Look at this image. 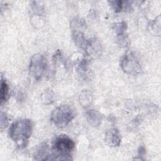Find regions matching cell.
Returning <instances> with one entry per match:
<instances>
[{"instance_id": "6da1fadb", "label": "cell", "mask_w": 161, "mask_h": 161, "mask_svg": "<svg viewBox=\"0 0 161 161\" xmlns=\"http://www.w3.org/2000/svg\"><path fill=\"white\" fill-rule=\"evenodd\" d=\"M32 130L33 123L30 119H20L11 125L8 134L19 148H25L28 143Z\"/></svg>"}, {"instance_id": "7a4b0ae2", "label": "cell", "mask_w": 161, "mask_h": 161, "mask_svg": "<svg viewBox=\"0 0 161 161\" xmlns=\"http://www.w3.org/2000/svg\"><path fill=\"white\" fill-rule=\"evenodd\" d=\"M75 148L74 142L66 135H60L54 138L52 142V154L49 155L48 160H72L70 153Z\"/></svg>"}, {"instance_id": "3957f363", "label": "cell", "mask_w": 161, "mask_h": 161, "mask_svg": "<svg viewBox=\"0 0 161 161\" xmlns=\"http://www.w3.org/2000/svg\"><path fill=\"white\" fill-rule=\"evenodd\" d=\"M75 109L70 105L64 104L56 108L52 113L50 119L58 127L67 125L75 116Z\"/></svg>"}, {"instance_id": "277c9868", "label": "cell", "mask_w": 161, "mask_h": 161, "mask_svg": "<svg viewBox=\"0 0 161 161\" xmlns=\"http://www.w3.org/2000/svg\"><path fill=\"white\" fill-rule=\"evenodd\" d=\"M121 67L125 72L130 74H137L142 71L141 65L131 52L126 53L121 60Z\"/></svg>"}, {"instance_id": "5b68a950", "label": "cell", "mask_w": 161, "mask_h": 161, "mask_svg": "<svg viewBox=\"0 0 161 161\" xmlns=\"http://www.w3.org/2000/svg\"><path fill=\"white\" fill-rule=\"evenodd\" d=\"M45 69V59L44 57L39 53L32 56L30 62L29 70L32 76L38 79L42 75Z\"/></svg>"}, {"instance_id": "8992f818", "label": "cell", "mask_w": 161, "mask_h": 161, "mask_svg": "<svg viewBox=\"0 0 161 161\" xmlns=\"http://www.w3.org/2000/svg\"><path fill=\"white\" fill-rule=\"evenodd\" d=\"M105 142L111 147H118L121 143V137L116 128L108 130L105 134Z\"/></svg>"}, {"instance_id": "52a82bcc", "label": "cell", "mask_w": 161, "mask_h": 161, "mask_svg": "<svg viewBox=\"0 0 161 161\" xmlns=\"http://www.w3.org/2000/svg\"><path fill=\"white\" fill-rule=\"evenodd\" d=\"M86 50L89 55L99 56L101 52V46L99 42L95 38L87 40Z\"/></svg>"}, {"instance_id": "ba28073f", "label": "cell", "mask_w": 161, "mask_h": 161, "mask_svg": "<svg viewBox=\"0 0 161 161\" xmlns=\"http://www.w3.org/2000/svg\"><path fill=\"white\" fill-rule=\"evenodd\" d=\"M86 117L88 123L93 126H97L101 123V116L97 111L93 109L89 110L86 112Z\"/></svg>"}, {"instance_id": "9c48e42d", "label": "cell", "mask_w": 161, "mask_h": 161, "mask_svg": "<svg viewBox=\"0 0 161 161\" xmlns=\"http://www.w3.org/2000/svg\"><path fill=\"white\" fill-rule=\"evenodd\" d=\"M109 3L115 13L121 12L123 9H125L126 11H130L131 9V6L130 4L129 1H109Z\"/></svg>"}, {"instance_id": "30bf717a", "label": "cell", "mask_w": 161, "mask_h": 161, "mask_svg": "<svg viewBox=\"0 0 161 161\" xmlns=\"http://www.w3.org/2000/svg\"><path fill=\"white\" fill-rule=\"evenodd\" d=\"M49 155L48 152V146L47 144L43 143L35 151L34 153V158L37 160H45Z\"/></svg>"}, {"instance_id": "8fae6325", "label": "cell", "mask_w": 161, "mask_h": 161, "mask_svg": "<svg viewBox=\"0 0 161 161\" xmlns=\"http://www.w3.org/2000/svg\"><path fill=\"white\" fill-rule=\"evenodd\" d=\"M73 36H74V40L75 45L79 47L80 48L86 50L87 43V40H86L84 34L81 31H74Z\"/></svg>"}, {"instance_id": "7c38bea8", "label": "cell", "mask_w": 161, "mask_h": 161, "mask_svg": "<svg viewBox=\"0 0 161 161\" xmlns=\"http://www.w3.org/2000/svg\"><path fill=\"white\" fill-rule=\"evenodd\" d=\"M9 98V87L6 82L1 79V88H0V101L2 104L4 102L6 101Z\"/></svg>"}, {"instance_id": "4fadbf2b", "label": "cell", "mask_w": 161, "mask_h": 161, "mask_svg": "<svg viewBox=\"0 0 161 161\" xmlns=\"http://www.w3.org/2000/svg\"><path fill=\"white\" fill-rule=\"evenodd\" d=\"M116 40H117V43L121 47H128V45L130 44L129 38L125 33L117 34Z\"/></svg>"}, {"instance_id": "5bb4252c", "label": "cell", "mask_w": 161, "mask_h": 161, "mask_svg": "<svg viewBox=\"0 0 161 161\" xmlns=\"http://www.w3.org/2000/svg\"><path fill=\"white\" fill-rule=\"evenodd\" d=\"M92 101L91 94L88 91H84L80 95V103L84 106H87Z\"/></svg>"}, {"instance_id": "9a60e30c", "label": "cell", "mask_w": 161, "mask_h": 161, "mask_svg": "<svg viewBox=\"0 0 161 161\" xmlns=\"http://www.w3.org/2000/svg\"><path fill=\"white\" fill-rule=\"evenodd\" d=\"M54 94L51 90H46L42 95V100L45 104H49L53 101Z\"/></svg>"}, {"instance_id": "2e32d148", "label": "cell", "mask_w": 161, "mask_h": 161, "mask_svg": "<svg viewBox=\"0 0 161 161\" xmlns=\"http://www.w3.org/2000/svg\"><path fill=\"white\" fill-rule=\"evenodd\" d=\"M113 28L117 34L125 33V31L127 29V23L125 21L116 23L113 25Z\"/></svg>"}, {"instance_id": "e0dca14e", "label": "cell", "mask_w": 161, "mask_h": 161, "mask_svg": "<svg viewBox=\"0 0 161 161\" xmlns=\"http://www.w3.org/2000/svg\"><path fill=\"white\" fill-rule=\"evenodd\" d=\"M87 60L85 59H83L80 62L78 65V70L80 72H84L87 70Z\"/></svg>"}, {"instance_id": "ac0fdd59", "label": "cell", "mask_w": 161, "mask_h": 161, "mask_svg": "<svg viewBox=\"0 0 161 161\" xmlns=\"http://www.w3.org/2000/svg\"><path fill=\"white\" fill-rule=\"evenodd\" d=\"M8 124V118L5 113L3 112H1V128H4L6 127Z\"/></svg>"}, {"instance_id": "d6986e66", "label": "cell", "mask_w": 161, "mask_h": 161, "mask_svg": "<svg viewBox=\"0 0 161 161\" xmlns=\"http://www.w3.org/2000/svg\"><path fill=\"white\" fill-rule=\"evenodd\" d=\"M138 153L139 156H143L146 153V150L144 147H140L138 150Z\"/></svg>"}]
</instances>
